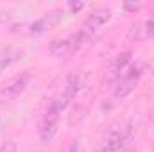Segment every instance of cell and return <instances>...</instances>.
<instances>
[{"instance_id":"6da1fadb","label":"cell","mask_w":154,"mask_h":152,"mask_svg":"<svg viewBox=\"0 0 154 152\" xmlns=\"http://www.w3.org/2000/svg\"><path fill=\"white\" fill-rule=\"evenodd\" d=\"M61 109L56 106L54 100H50V104L47 106V109L41 114L39 120V141L41 143H50L57 132L59 127V116H61Z\"/></svg>"},{"instance_id":"7a4b0ae2","label":"cell","mask_w":154,"mask_h":152,"mask_svg":"<svg viewBox=\"0 0 154 152\" xmlns=\"http://www.w3.org/2000/svg\"><path fill=\"white\" fill-rule=\"evenodd\" d=\"M84 86H86V74H84V72H74L72 75H68L65 91H63L59 97L54 99L56 106H57L61 111H65V109L68 108V104L79 95V91H81Z\"/></svg>"},{"instance_id":"3957f363","label":"cell","mask_w":154,"mask_h":152,"mask_svg":"<svg viewBox=\"0 0 154 152\" xmlns=\"http://www.w3.org/2000/svg\"><path fill=\"white\" fill-rule=\"evenodd\" d=\"M82 45H84V39L81 38V34H79V31H77L74 34H70L68 38L52 41L50 47H48V50H50V54H52L54 57H68V56L75 54Z\"/></svg>"},{"instance_id":"277c9868","label":"cell","mask_w":154,"mask_h":152,"mask_svg":"<svg viewBox=\"0 0 154 152\" xmlns=\"http://www.w3.org/2000/svg\"><path fill=\"white\" fill-rule=\"evenodd\" d=\"M140 77H142V72H140L136 66H131V68L115 82L113 97L122 100V99H125L127 95H131V93L136 90V86H138V82H140Z\"/></svg>"},{"instance_id":"5b68a950","label":"cell","mask_w":154,"mask_h":152,"mask_svg":"<svg viewBox=\"0 0 154 152\" xmlns=\"http://www.w3.org/2000/svg\"><path fill=\"white\" fill-rule=\"evenodd\" d=\"M29 82H31V74L29 72H23V74L16 75L14 79H11L4 88H0V102H9V100L18 99L27 90Z\"/></svg>"},{"instance_id":"8992f818","label":"cell","mask_w":154,"mask_h":152,"mask_svg":"<svg viewBox=\"0 0 154 152\" xmlns=\"http://www.w3.org/2000/svg\"><path fill=\"white\" fill-rule=\"evenodd\" d=\"M63 20V11L61 9H52L48 13H45L41 18L34 20L31 23V34H41V32H47L50 29H54L56 25H59V22Z\"/></svg>"},{"instance_id":"52a82bcc","label":"cell","mask_w":154,"mask_h":152,"mask_svg":"<svg viewBox=\"0 0 154 152\" xmlns=\"http://www.w3.org/2000/svg\"><path fill=\"white\" fill-rule=\"evenodd\" d=\"M127 140H129V132H122L118 129H111L104 136V140L100 143V149L104 152H120L124 149V145L127 143Z\"/></svg>"},{"instance_id":"ba28073f","label":"cell","mask_w":154,"mask_h":152,"mask_svg":"<svg viewBox=\"0 0 154 152\" xmlns=\"http://www.w3.org/2000/svg\"><path fill=\"white\" fill-rule=\"evenodd\" d=\"M131 66H133V63H131V52H120L115 57V61L111 63V66H109V81L116 82Z\"/></svg>"},{"instance_id":"9c48e42d","label":"cell","mask_w":154,"mask_h":152,"mask_svg":"<svg viewBox=\"0 0 154 152\" xmlns=\"http://www.w3.org/2000/svg\"><path fill=\"white\" fill-rule=\"evenodd\" d=\"M109 18H111V11H109V9H106V7H97V9H93V11L88 14V18H86V22L82 23V27H86V29L97 32V29L102 27L104 23H108Z\"/></svg>"},{"instance_id":"30bf717a","label":"cell","mask_w":154,"mask_h":152,"mask_svg":"<svg viewBox=\"0 0 154 152\" xmlns=\"http://www.w3.org/2000/svg\"><path fill=\"white\" fill-rule=\"evenodd\" d=\"M23 56H25V52H23V48H20V47H5V48H2V50H0V75H2L4 70L9 68L13 63L23 59Z\"/></svg>"},{"instance_id":"8fae6325","label":"cell","mask_w":154,"mask_h":152,"mask_svg":"<svg viewBox=\"0 0 154 152\" xmlns=\"http://www.w3.org/2000/svg\"><path fill=\"white\" fill-rule=\"evenodd\" d=\"M122 9L127 11V13H136L138 9H142V2H124Z\"/></svg>"},{"instance_id":"7c38bea8","label":"cell","mask_w":154,"mask_h":152,"mask_svg":"<svg viewBox=\"0 0 154 152\" xmlns=\"http://www.w3.org/2000/svg\"><path fill=\"white\" fill-rule=\"evenodd\" d=\"M143 27H145V34H147L149 38H154V18H149V20L143 23Z\"/></svg>"},{"instance_id":"4fadbf2b","label":"cell","mask_w":154,"mask_h":152,"mask_svg":"<svg viewBox=\"0 0 154 152\" xmlns=\"http://www.w3.org/2000/svg\"><path fill=\"white\" fill-rule=\"evenodd\" d=\"M0 152H16V143L14 141H5L0 145Z\"/></svg>"},{"instance_id":"5bb4252c","label":"cell","mask_w":154,"mask_h":152,"mask_svg":"<svg viewBox=\"0 0 154 152\" xmlns=\"http://www.w3.org/2000/svg\"><path fill=\"white\" fill-rule=\"evenodd\" d=\"M66 7H68L72 13H79L81 9H84V2H68Z\"/></svg>"},{"instance_id":"9a60e30c","label":"cell","mask_w":154,"mask_h":152,"mask_svg":"<svg viewBox=\"0 0 154 152\" xmlns=\"http://www.w3.org/2000/svg\"><path fill=\"white\" fill-rule=\"evenodd\" d=\"M59 152H79V141H75V140H74V141H70L66 147H63Z\"/></svg>"},{"instance_id":"2e32d148","label":"cell","mask_w":154,"mask_h":152,"mask_svg":"<svg viewBox=\"0 0 154 152\" xmlns=\"http://www.w3.org/2000/svg\"><path fill=\"white\" fill-rule=\"evenodd\" d=\"M95 152H104V150H102V149H100V147H99V149H97V150H95Z\"/></svg>"},{"instance_id":"e0dca14e","label":"cell","mask_w":154,"mask_h":152,"mask_svg":"<svg viewBox=\"0 0 154 152\" xmlns=\"http://www.w3.org/2000/svg\"><path fill=\"white\" fill-rule=\"evenodd\" d=\"M151 13H152V18H154V5H152V9H151Z\"/></svg>"},{"instance_id":"ac0fdd59","label":"cell","mask_w":154,"mask_h":152,"mask_svg":"<svg viewBox=\"0 0 154 152\" xmlns=\"http://www.w3.org/2000/svg\"><path fill=\"white\" fill-rule=\"evenodd\" d=\"M0 123H2V116H0Z\"/></svg>"}]
</instances>
